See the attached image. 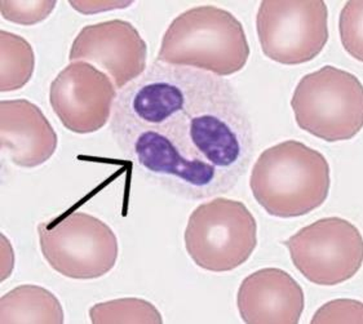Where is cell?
<instances>
[{
    "label": "cell",
    "instance_id": "d6986e66",
    "mask_svg": "<svg viewBox=\"0 0 363 324\" xmlns=\"http://www.w3.org/2000/svg\"><path fill=\"white\" fill-rule=\"evenodd\" d=\"M69 4L82 15H97L102 12H109L116 9L131 7L133 1H69Z\"/></svg>",
    "mask_w": 363,
    "mask_h": 324
},
{
    "label": "cell",
    "instance_id": "5bb4252c",
    "mask_svg": "<svg viewBox=\"0 0 363 324\" xmlns=\"http://www.w3.org/2000/svg\"><path fill=\"white\" fill-rule=\"evenodd\" d=\"M35 69L31 44L20 35L0 30V91L12 92L29 83Z\"/></svg>",
    "mask_w": 363,
    "mask_h": 324
},
{
    "label": "cell",
    "instance_id": "6da1fadb",
    "mask_svg": "<svg viewBox=\"0 0 363 324\" xmlns=\"http://www.w3.org/2000/svg\"><path fill=\"white\" fill-rule=\"evenodd\" d=\"M110 132L147 182L186 201L229 193L254 154L252 122L229 80L160 61L118 94Z\"/></svg>",
    "mask_w": 363,
    "mask_h": 324
},
{
    "label": "cell",
    "instance_id": "2e32d148",
    "mask_svg": "<svg viewBox=\"0 0 363 324\" xmlns=\"http://www.w3.org/2000/svg\"><path fill=\"white\" fill-rule=\"evenodd\" d=\"M57 1L51 0H3L0 3L1 17L22 26H33L51 16Z\"/></svg>",
    "mask_w": 363,
    "mask_h": 324
},
{
    "label": "cell",
    "instance_id": "4fadbf2b",
    "mask_svg": "<svg viewBox=\"0 0 363 324\" xmlns=\"http://www.w3.org/2000/svg\"><path fill=\"white\" fill-rule=\"evenodd\" d=\"M0 323L62 324L64 309L51 291L35 284H22L1 296Z\"/></svg>",
    "mask_w": 363,
    "mask_h": 324
},
{
    "label": "cell",
    "instance_id": "9a60e30c",
    "mask_svg": "<svg viewBox=\"0 0 363 324\" xmlns=\"http://www.w3.org/2000/svg\"><path fill=\"white\" fill-rule=\"evenodd\" d=\"M94 324H162L163 318L153 303L138 297L96 303L89 309Z\"/></svg>",
    "mask_w": 363,
    "mask_h": 324
},
{
    "label": "cell",
    "instance_id": "7c38bea8",
    "mask_svg": "<svg viewBox=\"0 0 363 324\" xmlns=\"http://www.w3.org/2000/svg\"><path fill=\"white\" fill-rule=\"evenodd\" d=\"M0 145L12 163L35 168L52 158L58 145L56 130L35 104L18 99L0 102Z\"/></svg>",
    "mask_w": 363,
    "mask_h": 324
},
{
    "label": "cell",
    "instance_id": "7a4b0ae2",
    "mask_svg": "<svg viewBox=\"0 0 363 324\" xmlns=\"http://www.w3.org/2000/svg\"><path fill=\"white\" fill-rule=\"evenodd\" d=\"M330 164L322 152L296 140L274 145L259 155L250 186L270 216L294 218L320 208L330 193Z\"/></svg>",
    "mask_w": 363,
    "mask_h": 324
},
{
    "label": "cell",
    "instance_id": "8fae6325",
    "mask_svg": "<svg viewBox=\"0 0 363 324\" xmlns=\"http://www.w3.org/2000/svg\"><path fill=\"white\" fill-rule=\"evenodd\" d=\"M237 306L246 324H298L306 308V296L290 274L265 267L240 283Z\"/></svg>",
    "mask_w": 363,
    "mask_h": 324
},
{
    "label": "cell",
    "instance_id": "ba28073f",
    "mask_svg": "<svg viewBox=\"0 0 363 324\" xmlns=\"http://www.w3.org/2000/svg\"><path fill=\"white\" fill-rule=\"evenodd\" d=\"M294 267L317 286H337L352 279L362 267V235L340 217H326L284 242Z\"/></svg>",
    "mask_w": 363,
    "mask_h": 324
},
{
    "label": "cell",
    "instance_id": "ac0fdd59",
    "mask_svg": "<svg viewBox=\"0 0 363 324\" xmlns=\"http://www.w3.org/2000/svg\"><path fill=\"white\" fill-rule=\"evenodd\" d=\"M363 305L350 298H339L325 303L315 311L312 324H362Z\"/></svg>",
    "mask_w": 363,
    "mask_h": 324
},
{
    "label": "cell",
    "instance_id": "e0dca14e",
    "mask_svg": "<svg viewBox=\"0 0 363 324\" xmlns=\"http://www.w3.org/2000/svg\"><path fill=\"white\" fill-rule=\"evenodd\" d=\"M362 0L345 3L340 13L339 29L342 47L353 58L362 62Z\"/></svg>",
    "mask_w": 363,
    "mask_h": 324
},
{
    "label": "cell",
    "instance_id": "277c9868",
    "mask_svg": "<svg viewBox=\"0 0 363 324\" xmlns=\"http://www.w3.org/2000/svg\"><path fill=\"white\" fill-rule=\"evenodd\" d=\"M298 128L327 143L352 140L362 130L363 86L352 72L327 65L306 74L292 94Z\"/></svg>",
    "mask_w": 363,
    "mask_h": 324
},
{
    "label": "cell",
    "instance_id": "3957f363",
    "mask_svg": "<svg viewBox=\"0 0 363 324\" xmlns=\"http://www.w3.org/2000/svg\"><path fill=\"white\" fill-rule=\"evenodd\" d=\"M248 57L247 35L240 20L223 8L199 6L169 23L157 61L224 78L240 72Z\"/></svg>",
    "mask_w": 363,
    "mask_h": 324
},
{
    "label": "cell",
    "instance_id": "5b68a950",
    "mask_svg": "<svg viewBox=\"0 0 363 324\" xmlns=\"http://www.w3.org/2000/svg\"><path fill=\"white\" fill-rule=\"evenodd\" d=\"M184 240L196 267L226 273L242 267L254 253L257 223L245 203L216 198L191 212Z\"/></svg>",
    "mask_w": 363,
    "mask_h": 324
},
{
    "label": "cell",
    "instance_id": "52a82bcc",
    "mask_svg": "<svg viewBox=\"0 0 363 324\" xmlns=\"http://www.w3.org/2000/svg\"><path fill=\"white\" fill-rule=\"evenodd\" d=\"M262 51L281 65L312 61L328 42V8L322 0H264L256 15Z\"/></svg>",
    "mask_w": 363,
    "mask_h": 324
},
{
    "label": "cell",
    "instance_id": "9c48e42d",
    "mask_svg": "<svg viewBox=\"0 0 363 324\" xmlns=\"http://www.w3.org/2000/svg\"><path fill=\"white\" fill-rule=\"evenodd\" d=\"M116 88L96 66L75 61L58 72L50 86V102L66 130L78 135L94 133L109 122Z\"/></svg>",
    "mask_w": 363,
    "mask_h": 324
},
{
    "label": "cell",
    "instance_id": "30bf717a",
    "mask_svg": "<svg viewBox=\"0 0 363 324\" xmlns=\"http://www.w3.org/2000/svg\"><path fill=\"white\" fill-rule=\"evenodd\" d=\"M69 58L97 66L122 91L145 72L147 45L131 22L110 20L80 30Z\"/></svg>",
    "mask_w": 363,
    "mask_h": 324
},
{
    "label": "cell",
    "instance_id": "8992f818",
    "mask_svg": "<svg viewBox=\"0 0 363 324\" xmlns=\"http://www.w3.org/2000/svg\"><path fill=\"white\" fill-rule=\"evenodd\" d=\"M50 267L70 279H97L116 267L119 245L109 225L84 212H70L38 225Z\"/></svg>",
    "mask_w": 363,
    "mask_h": 324
}]
</instances>
